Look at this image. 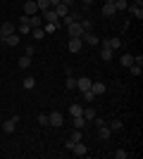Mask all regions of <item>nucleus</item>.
<instances>
[{
	"mask_svg": "<svg viewBox=\"0 0 143 159\" xmlns=\"http://www.w3.org/2000/svg\"><path fill=\"white\" fill-rule=\"evenodd\" d=\"M81 95H83V100H86V102H93V100H95V95L91 93V90H83Z\"/></svg>",
	"mask_w": 143,
	"mask_h": 159,
	"instance_id": "nucleus-37",
	"label": "nucleus"
},
{
	"mask_svg": "<svg viewBox=\"0 0 143 159\" xmlns=\"http://www.w3.org/2000/svg\"><path fill=\"white\" fill-rule=\"evenodd\" d=\"M17 121H19V114H14V116L5 119V121H2V131H5V133H14V128H17Z\"/></svg>",
	"mask_w": 143,
	"mask_h": 159,
	"instance_id": "nucleus-2",
	"label": "nucleus"
},
{
	"mask_svg": "<svg viewBox=\"0 0 143 159\" xmlns=\"http://www.w3.org/2000/svg\"><path fill=\"white\" fill-rule=\"evenodd\" d=\"M24 2H26V0H24Z\"/></svg>",
	"mask_w": 143,
	"mask_h": 159,
	"instance_id": "nucleus-46",
	"label": "nucleus"
},
{
	"mask_svg": "<svg viewBox=\"0 0 143 159\" xmlns=\"http://www.w3.org/2000/svg\"><path fill=\"white\" fill-rule=\"evenodd\" d=\"M0 31H2V36H10V33H14V31H17V26H14L12 21H5V24L0 26Z\"/></svg>",
	"mask_w": 143,
	"mask_h": 159,
	"instance_id": "nucleus-17",
	"label": "nucleus"
},
{
	"mask_svg": "<svg viewBox=\"0 0 143 159\" xmlns=\"http://www.w3.org/2000/svg\"><path fill=\"white\" fill-rule=\"evenodd\" d=\"M41 19H43V24H45V21H60V19H57V14H55V10H53V7L43 12V17H41Z\"/></svg>",
	"mask_w": 143,
	"mask_h": 159,
	"instance_id": "nucleus-13",
	"label": "nucleus"
},
{
	"mask_svg": "<svg viewBox=\"0 0 143 159\" xmlns=\"http://www.w3.org/2000/svg\"><path fill=\"white\" fill-rule=\"evenodd\" d=\"M105 2H115V0H105Z\"/></svg>",
	"mask_w": 143,
	"mask_h": 159,
	"instance_id": "nucleus-45",
	"label": "nucleus"
},
{
	"mask_svg": "<svg viewBox=\"0 0 143 159\" xmlns=\"http://www.w3.org/2000/svg\"><path fill=\"white\" fill-rule=\"evenodd\" d=\"M60 2H64L67 7H72V5H74V0H60Z\"/></svg>",
	"mask_w": 143,
	"mask_h": 159,
	"instance_id": "nucleus-41",
	"label": "nucleus"
},
{
	"mask_svg": "<svg viewBox=\"0 0 143 159\" xmlns=\"http://www.w3.org/2000/svg\"><path fill=\"white\" fill-rule=\"evenodd\" d=\"M31 36H34L36 40H43V38L48 36V33L43 31V26H36V29H31Z\"/></svg>",
	"mask_w": 143,
	"mask_h": 159,
	"instance_id": "nucleus-21",
	"label": "nucleus"
},
{
	"mask_svg": "<svg viewBox=\"0 0 143 159\" xmlns=\"http://www.w3.org/2000/svg\"><path fill=\"white\" fill-rule=\"evenodd\" d=\"M53 10H55V14H57V19H62V17H67V14H69V7L64 5V2H60V5H55Z\"/></svg>",
	"mask_w": 143,
	"mask_h": 159,
	"instance_id": "nucleus-11",
	"label": "nucleus"
},
{
	"mask_svg": "<svg viewBox=\"0 0 143 159\" xmlns=\"http://www.w3.org/2000/svg\"><path fill=\"white\" fill-rule=\"evenodd\" d=\"M26 21H29V26H31V29L43 26V19H41V17H36V14H34V17H26Z\"/></svg>",
	"mask_w": 143,
	"mask_h": 159,
	"instance_id": "nucleus-23",
	"label": "nucleus"
},
{
	"mask_svg": "<svg viewBox=\"0 0 143 159\" xmlns=\"http://www.w3.org/2000/svg\"><path fill=\"white\" fill-rule=\"evenodd\" d=\"M62 124H64V116H62V112H50V114H48V126L62 128Z\"/></svg>",
	"mask_w": 143,
	"mask_h": 159,
	"instance_id": "nucleus-1",
	"label": "nucleus"
},
{
	"mask_svg": "<svg viewBox=\"0 0 143 159\" xmlns=\"http://www.w3.org/2000/svg\"><path fill=\"white\" fill-rule=\"evenodd\" d=\"M100 57H102V62H110V60H112V50L102 45V50H100Z\"/></svg>",
	"mask_w": 143,
	"mask_h": 159,
	"instance_id": "nucleus-26",
	"label": "nucleus"
},
{
	"mask_svg": "<svg viewBox=\"0 0 143 159\" xmlns=\"http://www.w3.org/2000/svg\"><path fill=\"white\" fill-rule=\"evenodd\" d=\"M110 131H122V121H119V119H115V121H110Z\"/></svg>",
	"mask_w": 143,
	"mask_h": 159,
	"instance_id": "nucleus-32",
	"label": "nucleus"
},
{
	"mask_svg": "<svg viewBox=\"0 0 143 159\" xmlns=\"http://www.w3.org/2000/svg\"><path fill=\"white\" fill-rule=\"evenodd\" d=\"M72 143H81V131H79V128H74V133H72Z\"/></svg>",
	"mask_w": 143,
	"mask_h": 159,
	"instance_id": "nucleus-36",
	"label": "nucleus"
},
{
	"mask_svg": "<svg viewBox=\"0 0 143 159\" xmlns=\"http://www.w3.org/2000/svg\"><path fill=\"white\" fill-rule=\"evenodd\" d=\"M72 124H74V128H79V131H83V128H86V124H88V121L83 119V116H72Z\"/></svg>",
	"mask_w": 143,
	"mask_h": 159,
	"instance_id": "nucleus-18",
	"label": "nucleus"
},
{
	"mask_svg": "<svg viewBox=\"0 0 143 159\" xmlns=\"http://www.w3.org/2000/svg\"><path fill=\"white\" fill-rule=\"evenodd\" d=\"M36 12H38V5H36V0H26V2H24V14H26V17H34Z\"/></svg>",
	"mask_w": 143,
	"mask_h": 159,
	"instance_id": "nucleus-6",
	"label": "nucleus"
},
{
	"mask_svg": "<svg viewBox=\"0 0 143 159\" xmlns=\"http://www.w3.org/2000/svg\"><path fill=\"white\" fill-rule=\"evenodd\" d=\"M98 128H100V131H98V135H100V140H107L110 135H112V131H110V128L105 126V124H102V126H98Z\"/></svg>",
	"mask_w": 143,
	"mask_h": 159,
	"instance_id": "nucleus-24",
	"label": "nucleus"
},
{
	"mask_svg": "<svg viewBox=\"0 0 143 159\" xmlns=\"http://www.w3.org/2000/svg\"><path fill=\"white\" fill-rule=\"evenodd\" d=\"M34 86H36V79H34V76H24V88H26V90H31Z\"/></svg>",
	"mask_w": 143,
	"mask_h": 159,
	"instance_id": "nucleus-28",
	"label": "nucleus"
},
{
	"mask_svg": "<svg viewBox=\"0 0 143 159\" xmlns=\"http://www.w3.org/2000/svg\"><path fill=\"white\" fill-rule=\"evenodd\" d=\"M134 5H138V7H143V0H134Z\"/></svg>",
	"mask_w": 143,
	"mask_h": 159,
	"instance_id": "nucleus-43",
	"label": "nucleus"
},
{
	"mask_svg": "<svg viewBox=\"0 0 143 159\" xmlns=\"http://www.w3.org/2000/svg\"><path fill=\"white\" fill-rule=\"evenodd\" d=\"M38 124H41V126H48V114H38Z\"/></svg>",
	"mask_w": 143,
	"mask_h": 159,
	"instance_id": "nucleus-38",
	"label": "nucleus"
},
{
	"mask_svg": "<svg viewBox=\"0 0 143 159\" xmlns=\"http://www.w3.org/2000/svg\"><path fill=\"white\" fill-rule=\"evenodd\" d=\"M19 38H21V36H19L17 31H14V33H10V36H5L2 40H5V45H10V48H17V45H19Z\"/></svg>",
	"mask_w": 143,
	"mask_h": 159,
	"instance_id": "nucleus-8",
	"label": "nucleus"
},
{
	"mask_svg": "<svg viewBox=\"0 0 143 159\" xmlns=\"http://www.w3.org/2000/svg\"><path fill=\"white\" fill-rule=\"evenodd\" d=\"M112 157H115V159H126L129 152H126V150H117V152H112Z\"/></svg>",
	"mask_w": 143,
	"mask_h": 159,
	"instance_id": "nucleus-35",
	"label": "nucleus"
},
{
	"mask_svg": "<svg viewBox=\"0 0 143 159\" xmlns=\"http://www.w3.org/2000/svg\"><path fill=\"white\" fill-rule=\"evenodd\" d=\"M72 152H74L76 157H83V154L88 152V150H86V145H83V143H74V147H72Z\"/></svg>",
	"mask_w": 143,
	"mask_h": 159,
	"instance_id": "nucleus-16",
	"label": "nucleus"
},
{
	"mask_svg": "<svg viewBox=\"0 0 143 159\" xmlns=\"http://www.w3.org/2000/svg\"><path fill=\"white\" fill-rule=\"evenodd\" d=\"M112 5H115V10H117V12H124V10L129 7V0H115Z\"/></svg>",
	"mask_w": 143,
	"mask_h": 159,
	"instance_id": "nucleus-25",
	"label": "nucleus"
},
{
	"mask_svg": "<svg viewBox=\"0 0 143 159\" xmlns=\"http://www.w3.org/2000/svg\"><path fill=\"white\" fill-rule=\"evenodd\" d=\"M136 19H143V7H138V5H134V2H129V7H126Z\"/></svg>",
	"mask_w": 143,
	"mask_h": 159,
	"instance_id": "nucleus-14",
	"label": "nucleus"
},
{
	"mask_svg": "<svg viewBox=\"0 0 143 159\" xmlns=\"http://www.w3.org/2000/svg\"><path fill=\"white\" fill-rule=\"evenodd\" d=\"M69 114H72V116H81V114H83V107L79 105V102H74V105L69 107Z\"/></svg>",
	"mask_w": 143,
	"mask_h": 159,
	"instance_id": "nucleus-22",
	"label": "nucleus"
},
{
	"mask_svg": "<svg viewBox=\"0 0 143 159\" xmlns=\"http://www.w3.org/2000/svg\"><path fill=\"white\" fill-rule=\"evenodd\" d=\"M55 5H60V0H50V7H55Z\"/></svg>",
	"mask_w": 143,
	"mask_h": 159,
	"instance_id": "nucleus-42",
	"label": "nucleus"
},
{
	"mask_svg": "<svg viewBox=\"0 0 143 159\" xmlns=\"http://www.w3.org/2000/svg\"><path fill=\"white\" fill-rule=\"evenodd\" d=\"M17 33L19 36H26V33H31V26H29V21H26V14L19 19V24H17Z\"/></svg>",
	"mask_w": 143,
	"mask_h": 159,
	"instance_id": "nucleus-5",
	"label": "nucleus"
},
{
	"mask_svg": "<svg viewBox=\"0 0 143 159\" xmlns=\"http://www.w3.org/2000/svg\"><path fill=\"white\" fill-rule=\"evenodd\" d=\"M81 116H83V119H86V121H93L95 116H98V112H95L93 107H86V109H83V114H81Z\"/></svg>",
	"mask_w": 143,
	"mask_h": 159,
	"instance_id": "nucleus-19",
	"label": "nucleus"
},
{
	"mask_svg": "<svg viewBox=\"0 0 143 159\" xmlns=\"http://www.w3.org/2000/svg\"><path fill=\"white\" fill-rule=\"evenodd\" d=\"M129 71H131V76H141V74H143V66L131 64V66H129Z\"/></svg>",
	"mask_w": 143,
	"mask_h": 159,
	"instance_id": "nucleus-30",
	"label": "nucleus"
},
{
	"mask_svg": "<svg viewBox=\"0 0 143 159\" xmlns=\"http://www.w3.org/2000/svg\"><path fill=\"white\" fill-rule=\"evenodd\" d=\"M122 64L124 66H131V64H134V55H122Z\"/></svg>",
	"mask_w": 143,
	"mask_h": 159,
	"instance_id": "nucleus-33",
	"label": "nucleus"
},
{
	"mask_svg": "<svg viewBox=\"0 0 143 159\" xmlns=\"http://www.w3.org/2000/svg\"><path fill=\"white\" fill-rule=\"evenodd\" d=\"M81 43H83V40L81 38H69V52H79V50H81Z\"/></svg>",
	"mask_w": 143,
	"mask_h": 159,
	"instance_id": "nucleus-12",
	"label": "nucleus"
},
{
	"mask_svg": "<svg viewBox=\"0 0 143 159\" xmlns=\"http://www.w3.org/2000/svg\"><path fill=\"white\" fill-rule=\"evenodd\" d=\"M74 88H76V79L69 74V76H67V90H74Z\"/></svg>",
	"mask_w": 143,
	"mask_h": 159,
	"instance_id": "nucleus-34",
	"label": "nucleus"
},
{
	"mask_svg": "<svg viewBox=\"0 0 143 159\" xmlns=\"http://www.w3.org/2000/svg\"><path fill=\"white\" fill-rule=\"evenodd\" d=\"M91 83H93V81L88 79V76H81V79H76V88H79V90H91Z\"/></svg>",
	"mask_w": 143,
	"mask_h": 159,
	"instance_id": "nucleus-9",
	"label": "nucleus"
},
{
	"mask_svg": "<svg viewBox=\"0 0 143 159\" xmlns=\"http://www.w3.org/2000/svg\"><path fill=\"white\" fill-rule=\"evenodd\" d=\"M81 40H86L88 45H98V43H100V38H98L93 31H83V33H81Z\"/></svg>",
	"mask_w": 143,
	"mask_h": 159,
	"instance_id": "nucleus-7",
	"label": "nucleus"
},
{
	"mask_svg": "<svg viewBox=\"0 0 143 159\" xmlns=\"http://www.w3.org/2000/svg\"><path fill=\"white\" fill-rule=\"evenodd\" d=\"M79 24H81L83 31H93V21L91 19H79Z\"/></svg>",
	"mask_w": 143,
	"mask_h": 159,
	"instance_id": "nucleus-29",
	"label": "nucleus"
},
{
	"mask_svg": "<svg viewBox=\"0 0 143 159\" xmlns=\"http://www.w3.org/2000/svg\"><path fill=\"white\" fill-rule=\"evenodd\" d=\"M2 38H5V36H2V31H0V40H2Z\"/></svg>",
	"mask_w": 143,
	"mask_h": 159,
	"instance_id": "nucleus-44",
	"label": "nucleus"
},
{
	"mask_svg": "<svg viewBox=\"0 0 143 159\" xmlns=\"http://www.w3.org/2000/svg\"><path fill=\"white\" fill-rule=\"evenodd\" d=\"M115 14H117V10H115L112 2H105V5H102V17H115Z\"/></svg>",
	"mask_w": 143,
	"mask_h": 159,
	"instance_id": "nucleus-15",
	"label": "nucleus"
},
{
	"mask_svg": "<svg viewBox=\"0 0 143 159\" xmlns=\"http://www.w3.org/2000/svg\"><path fill=\"white\" fill-rule=\"evenodd\" d=\"M60 29V21H45V26H43V31L45 33H55Z\"/></svg>",
	"mask_w": 143,
	"mask_h": 159,
	"instance_id": "nucleus-20",
	"label": "nucleus"
},
{
	"mask_svg": "<svg viewBox=\"0 0 143 159\" xmlns=\"http://www.w3.org/2000/svg\"><path fill=\"white\" fill-rule=\"evenodd\" d=\"M17 64H19L21 69H29V64H31V57H29V55H26V57H19V62H17Z\"/></svg>",
	"mask_w": 143,
	"mask_h": 159,
	"instance_id": "nucleus-31",
	"label": "nucleus"
},
{
	"mask_svg": "<svg viewBox=\"0 0 143 159\" xmlns=\"http://www.w3.org/2000/svg\"><path fill=\"white\" fill-rule=\"evenodd\" d=\"M100 45L110 48V50H119L122 48V38H100Z\"/></svg>",
	"mask_w": 143,
	"mask_h": 159,
	"instance_id": "nucleus-4",
	"label": "nucleus"
},
{
	"mask_svg": "<svg viewBox=\"0 0 143 159\" xmlns=\"http://www.w3.org/2000/svg\"><path fill=\"white\" fill-rule=\"evenodd\" d=\"M81 2H83V7H91V5L95 2V0H81Z\"/></svg>",
	"mask_w": 143,
	"mask_h": 159,
	"instance_id": "nucleus-40",
	"label": "nucleus"
},
{
	"mask_svg": "<svg viewBox=\"0 0 143 159\" xmlns=\"http://www.w3.org/2000/svg\"><path fill=\"white\" fill-rule=\"evenodd\" d=\"M67 33H69V38H81L83 29H81V24H79V21H72V24L67 26Z\"/></svg>",
	"mask_w": 143,
	"mask_h": 159,
	"instance_id": "nucleus-3",
	"label": "nucleus"
},
{
	"mask_svg": "<svg viewBox=\"0 0 143 159\" xmlns=\"http://www.w3.org/2000/svg\"><path fill=\"white\" fill-rule=\"evenodd\" d=\"M91 93H93L95 98L102 95V93H105V83H102V81H93V83H91Z\"/></svg>",
	"mask_w": 143,
	"mask_h": 159,
	"instance_id": "nucleus-10",
	"label": "nucleus"
},
{
	"mask_svg": "<svg viewBox=\"0 0 143 159\" xmlns=\"http://www.w3.org/2000/svg\"><path fill=\"white\" fill-rule=\"evenodd\" d=\"M36 5H38V12H45L50 10V0H36Z\"/></svg>",
	"mask_w": 143,
	"mask_h": 159,
	"instance_id": "nucleus-27",
	"label": "nucleus"
},
{
	"mask_svg": "<svg viewBox=\"0 0 143 159\" xmlns=\"http://www.w3.org/2000/svg\"><path fill=\"white\" fill-rule=\"evenodd\" d=\"M134 64H138V66H143V55H138V57H134Z\"/></svg>",
	"mask_w": 143,
	"mask_h": 159,
	"instance_id": "nucleus-39",
	"label": "nucleus"
}]
</instances>
